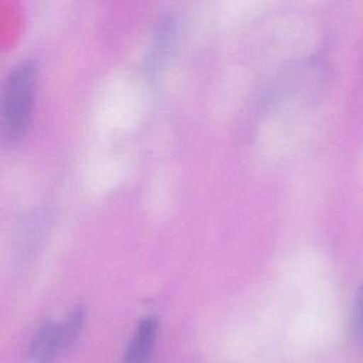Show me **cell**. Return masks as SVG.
I'll list each match as a JSON object with an SVG mask.
<instances>
[{
    "mask_svg": "<svg viewBox=\"0 0 363 363\" xmlns=\"http://www.w3.org/2000/svg\"><path fill=\"white\" fill-rule=\"evenodd\" d=\"M354 333L359 342L363 345V285L357 291L354 303Z\"/></svg>",
    "mask_w": 363,
    "mask_h": 363,
    "instance_id": "obj_4",
    "label": "cell"
},
{
    "mask_svg": "<svg viewBox=\"0 0 363 363\" xmlns=\"http://www.w3.org/2000/svg\"><path fill=\"white\" fill-rule=\"evenodd\" d=\"M37 69L33 61H20L9 72L3 88L1 123L3 135L10 142H17L30 123L34 95H35Z\"/></svg>",
    "mask_w": 363,
    "mask_h": 363,
    "instance_id": "obj_1",
    "label": "cell"
},
{
    "mask_svg": "<svg viewBox=\"0 0 363 363\" xmlns=\"http://www.w3.org/2000/svg\"><path fill=\"white\" fill-rule=\"evenodd\" d=\"M157 326L155 316L143 318L135 329L121 363H149L157 336Z\"/></svg>",
    "mask_w": 363,
    "mask_h": 363,
    "instance_id": "obj_3",
    "label": "cell"
},
{
    "mask_svg": "<svg viewBox=\"0 0 363 363\" xmlns=\"http://www.w3.org/2000/svg\"><path fill=\"white\" fill-rule=\"evenodd\" d=\"M67 346L69 343L62 322L47 320L34 333L28 356L33 363H50Z\"/></svg>",
    "mask_w": 363,
    "mask_h": 363,
    "instance_id": "obj_2",
    "label": "cell"
}]
</instances>
